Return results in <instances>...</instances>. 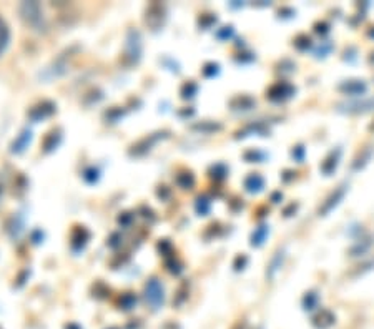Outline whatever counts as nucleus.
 I'll return each mask as SVG.
<instances>
[{
  "mask_svg": "<svg viewBox=\"0 0 374 329\" xmlns=\"http://www.w3.org/2000/svg\"><path fill=\"white\" fill-rule=\"evenodd\" d=\"M346 191H347L346 183H343V185H340L338 188H334V191L329 193V195L326 196V200H324L323 203H321L319 210H318L319 217H328V214L331 213L333 210L341 203L343 198H345Z\"/></svg>",
  "mask_w": 374,
  "mask_h": 329,
  "instance_id": "1",
  "label": "nucleus"
},
{
  "mask_svg": "<svg viewBox=\"0 0 374 329\" xmlns=\"http://www.w3.org/2000/svg\"><path fill=\"white\" fill-rule=\"evenodd\" d=\"M374 108V98H363V100H353V102H346L340 105V112L350 113V115H359V113L371 112Z\"/></svg>",
  "mask_w": 374,
  "mask_h": 329,
  "instance_id": "2",
  "label": "nucleus"
},
{
  "mask_svg": "<svg viewBox=\"0 0 374 329\" xmlns=\"http://www.w3.org/2000/svg\"><path fill=\"white\" fill-rule=\"evenodd\" d=\"M147 301L152 306H158L164 301V288H161V284L157 279H152L147 284Z\"/></svg>",
  "mask_w": 374,
  "mask_h": 329,
  "instance_id": "3",
  "label": "nucleus"
},
{
  "mask_svg": "<svg viewBox=\"0 0 374 329\" xmlns=\"http://www.w3.org/2000/svg\"><path fill=\"white\" fill-rule=\"evenodd\" d=\"M340 158H341V150L340 148H336V150L329 152V155L324 158V161L321 163V172H323L326 177H329L334 170H336L338 163H340Z\"/></svg>",
  "mask_w": 374,
  "mask_h": 329,
  "instance_id": "4",
  "label": "nucleus"
},
{
  "mask_svg": "<svg viewBox=\"0 0 374 329\" xmlns=\"http://www.w3.org/2000/svg\"><path fill=\"white\" fill-rule=\"evenodd\" d=\"M366 89H368L366 83H364L363 80H347L340 85L341 92H345L346 95H354V96L363 95L364 92H366Z\"/></svg>",
  "mask_w": 374,
  "mask_h": 329,
  "instance_id": "5",
  "label": "nucleus"
},
{
  "mask_svg": "<svg viewBox=\"0 0 374 329\" xmlns=\"http://www.w3.org/2000/svg\"><path fill=\"white\" fill-rule=\"evenodd\" d=\"M313 323H315L316 328L326 329V328H329L334 323V316H333L331 311L324 309V311H321V313L318 316H316Z\"/></svg>",
  "mask_w": 374,
  "mask_h": 329,
  "instance_id": "6",
  "label": "nucleus"
},
{
  "mask_svg": "<svg viewBox=\"0 0 374 329\" xmlns=\"http://www.w3.org/2000/svg\"><path fill=\"white\" fill-rule=\"evenodd\" d=\"M8 38H10V32H8L6 20L0 17V55L6 52V48L8 45Z\"/></svg>",
  "mask_w": 374,
  "mask_h": 329,
  "instance_id": "7",
  "label": "nucleus"
},
{
  "mask_svg": "<svg viewBox=\"0 0 374 329\" xmlns=\"http://www.w3.org/2000/svg\"><path fill=\"white\" fill-rule=\"evenodd\" d=\"M371 156H373V147H368L366 150H363V155H361V153H359V156L354 160L353 170H361V168H363V166L366 165L369 160H371Z\"/></svg>",
  "mask_w": 374,
  "mask_h": 329,
  "instance_id": "8",
  "label": "nucleus"
},
{
  "mask_svg": "<svg viewBox=\"0 0 374 329\" xmlns=\"http://www.w3.org/2000/svg\"><path fill=\"white\" fill-rule=\"evenodd\" d=\"M316 302H318V296H316L315 293H306L305 296V305L308 306L306 309H315Z\"/></svg>",
  "mask_w": 374,
  "mask_h": 329,
  "instance_id": "9",
  "label": "nucleus"
},
{
  "mask_svg": "<svg viewBox=\"0 0 374 329\" xmlns=\"http://www.w3.org/2000/svg\"><path fill=\"white\" fill-rule=\"evenodd\" d=\"M265 233H266V228L265 226H261V230H259L258 231V233H257V244H259V243H263V238H265Z\"/></svg>",
  "mask_w": 374,
  "mask_h": 329,
  "instance_id": "10",
  "label": "nucleus"
},
{
  "mask_svg": "<svg viewBox=\"0 0 374 329\" xmlns=\"http://www.w3.org/2000/svg\"><path fill=\"white\" fill-rule=\"evenodd\" d=\"M369 130H371V131H374V124H373L371 126H369Z\"/></svg>",
  "mask_w": 374,
  "mask_h": 329,
  "instance_id": "11",
  "label": "nucleus"
}]
</instances>
